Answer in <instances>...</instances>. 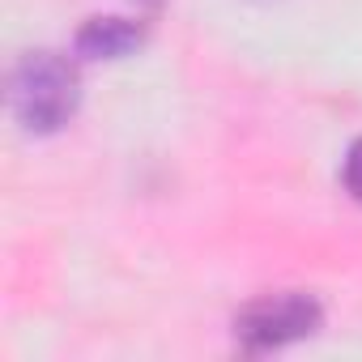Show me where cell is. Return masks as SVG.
I'll return each instance as SVG.
<instances>
[{
  "label": "cell",
  "instance_id": "cell-1",
  "mask_svg": "<svg viewBox=\"0 0 362 362\" xmlns=\"http://www.w3.org/2000/svg\"><path fill=\"white\" fill-rule=\"evenodd\" d=\"M81 103V77L60 52H26L9 77V107L26 132H60Z\"/></svg>",
  "mask_w": 362,
  "mask_h": 362
},
{
  "label": "cell",
  "instance_id": "cell-2",
  "mask_svg": "<svg viewBox=\"0 0 362 362\" xmlns=\"http://www.w3.org/2000/svg\"><path fill=\"white\" fill-rule=\"evenodd\" d=\"M324 307L303 294V290H281V294H260L235 315V341L252 354H269L281 345H294L311 332H320Z\"/></svg>",
  "mask_w": 362,
  "mask_h": 362
},
{
  "label": "cell",
  "instance_id": "cell-3",
  "mask_svg": "<svg viewBox=\"0 0 362 362\" xmlns=\"http://www.w3.org/2000/svg\"><path fill=\"white\" fill-rule=\"evenodd\" d=\"M141 43H145V30L141 22H128V18H90L73 35V52L81 60H119Z\"/></svg>",
  "mask_w": 362,
  "mask_h": 362
},
{
  "label": "cell",
  "instance_id": "cell-4",
  "mask_svg": "<svg viewBox=\"0 0 362 362\" xmlns=\"http://www.w3.org/2000/svg\"><path fill=\"white\" fill-rule=\"evenodd\" d=\"M341 184H345V192L362 205V136L345 149V162H341Z\"/></svg>",
  "mask_w": 362,
  "mask_h": 362
},
{
  "label": "cell",
  "instance_id": "cell-5",
  "mask_svg": "<svg viewBox=\"0 0 362 362\" xmlns=\"http://www.w3.org/2000/svg\"><path fill=\"white\" fill-rule=\"evenodd\" d=\"M145 5H149V9H158V5H162V0H145Z\"/></svg>",
  "mask_w": 362,
  "mask_h": 362
}]
</instances>
